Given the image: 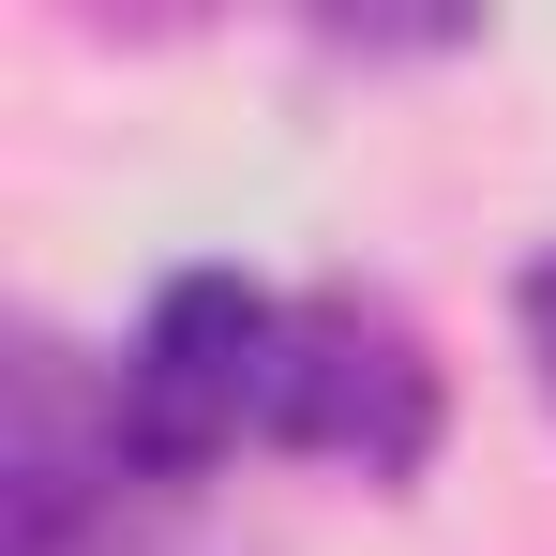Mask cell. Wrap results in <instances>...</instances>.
I'll use <instances>...</instances> for the list:
<instances>
[{"label": "cell", "instance_id": "obj_2", "mask_svg": "<svg viewBox=\"0 0 556 556\" xmlns=\"http://www.w3.org/2000/svg\"><path fill=\"white\" fill-rule=\"evenodd\" d=\"M151 511V481L121 452L105 362L76 346H15L0 362V556H121V527Z\"/></svg>", "mask_w": 556, "mask_h": 556}, {"label": "cell", "instance_id": "obj_3", "mask_svg": "<svg viewBox=\"0 0 556 556\" xmlns=\"http://www.w3.org/2000/svg\"><path fill=\"white\" fill-rule=\"evenodd\" d=\"M511 346H527V376H542V406H556V256L511 271Z\"/></svg>", "mask_w": 556, "mask_h": 556}, {"label": "cell", "instance_id": "obj_1", "mask_svg": "<svg viewBox=\"0 0 556 556\" xmlns=\"http://www.w3.org/2000/svg\"><path fill=\"white\" fill-rule=\"evenodd\" d=\"M437 437H452V376H437V346H421V316L376 301V286H286L271 391H256V452L421 481Z\"/></svg>", "mask_w": 556, "mask_h": 556}]
</instances>
